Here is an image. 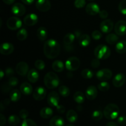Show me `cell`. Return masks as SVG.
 Here are the masks:
<instances>
[{
	"label": "cell",
	"mask_w": 126,
	"mask_h": 126,
	"mask_svg": "<svg viewBox=\"0 0 126 126\" xmlns=\"http://www.w3.org/2000/svg\"><path fill=\"white\" fill-rule=\"evenodd\" d=\"M119 12L124 15H126V0H123L119 3L118 6Z\"/></svg>",
	"instance_id": "obj_40"
},
{
	"label": "cell",
	"mask_w": 126,
	"mask_h": 126,
	"mask_svg": "<svg viewBox=\"0 0 126 126\" xmlns=\"http://www.w3.org/2000/svg\"><path fill=\"white\" fill-rule=\"evenodd\" d=\"M7 27L11 30H16L22 27V22L20 18L17 17H11L7 21Z\"/></svg>",
	"instance_id": "obj_6"
},
{
	"label": "cell",
	"mask_w": 126,
	"mask_h": 126,
	"mask_svg": "<svg viewBox=\"0 0 126 126\" xmlns=\"http://www.w3.org/2000/svg\"><path fill=\"white\" fill-rule=\"evenodd\" d=\"M15 1L16 0H2V1L7 5L12 4H13L15 2Z\"/></svg>",
	"instance_id": "obj_54"
},
{
	"label": "cell",
	"mask_w": 126,
	"mask_h": 126,
	"mask_svg": "<svg viewBox=\"0 0 126 126\" xmlns=\"http://www.w3.org/2000/svg\"><path fill=\"white\" fill-rule=\"evenodd\" d=\"M117 122L121 126H125L126 124V117L124 116H119L117 119Z\"/></svg>",
	"instance_id": "obj_48"
},
{
	"label": "cell",
	"mask_w": 126,
	"mask_h": 126,
	"mask_svg": "<svg viewBox=\"0 0 126 126\" xmlns=\"http://www.w3.org/2000/svg\"><path fill=\"white\" fill-rule=\"evenodd\" d=\"M29 115V113H28V111L27 110H21L19 112V116L20 117V118L23 119H27V117Z\"/></svg>",
	"instance_id": "obj_45"
},
{
	"label": "cell",
	"mask_w": 126,
	"mask_h": 126,
	"mask_svg": "<svg viewBox=\"0 0 126 126\" xmlns=\"http://www.w3.org/2000/svg\"><path fill=\"white\" fill-rule=\"evenodd\" d=\"M113 27L114 23L110 19H105L100 25V28L103 33H110L113 30Z\"/></svg>",
	"instance_id": "obj_8"
},
{
	"label": "cell",
	"mask_w": 126,
	"mask_h": 126,
	"mask_svg": "<svg viewBox=\"0 0 126 126\" xmlns=\"http://www.w3.org/2000/svg\"><path fill=\"white\" fill-rule=\"evenodd\" d=\"M49 125L50 126H64L65 121L61 116H55L50 120Z\"/></svg>",
	"instance_id": "obj_23"
},
{
	"label": "cell",
	"mask_w": 126,
	"mask_h": 126,
	"mask_svg": "<svg viewBox=\"0 0 126 126\" xmlns=\"http://www.w3.org/2000/svg\"><path fill=\"white\" fill-rule=\"evenodd\" d=\"M46 96V90L42 86L36 87L33 92V97L37 101L43 100Z\"/></svg>",
	"instance_id": "obj_10"
},
{
	"label": "cell",
	"mask_w": 126,
	"mask_h": 126,
	"mask_svg": "<svg viewBox=\"0 0 126 126\" xmlns=\"http://www.w3.org/2000/svg\"><path fill=\"white\" fill-rule=\"evenodd\" d=\"M110 84L107 81H102L98 84V88L102 92H107L110 89Z\"/></svg>",
	"instance_id": "obj_37"
},
{
	"label": "cell",
	"mask_w": 126,
	"mask_h": 126,
	"mask_svg": "<svg viewBox=\"0 0 126 126\" xmlns=\"http://www.w3.org/2000/svg\"><path fill=\"white\" fill-rule=\"evenodd\" d=\"M66 126H75L73 125V124H68V125H66Z\"/></svg>",
	"instance_id": "obj_58"
},
{
	"label": "cell",
	"mask_w": 126,
	"mask_h": 126,
	"mask_svg": "<svg viewBox=\"0 0 126 126\" xmlns=\"http://www.w3.org/2000/svg\"><path fill=\"white\" fill-rule=\"evenodd\" d=\"M92 37L95 40H99L102 38V33L98 30H95L92 32Z\"/></svg>",
	"instance_id": "obj_44"
},
{
	"label": "cell",
	"mask_w": 126,
	"mask_h": 126,
	"mask_svg": "<svg viewBox=\"0 0 126 126\" xmlns=\"http://www.w3.org/2000/svg\"><path fill=\"white\" fill-rule=\"evenodd\" d=\"M98 95L97 89L94 86H90L86 91V97L89 100H93L95 99Z\"/></svg>",
	"instance_id": "obj_19"
},
{
	"label": "cell",
	"mask_w": 126,
	"mask_h": 126,
	"mask_svg": "<svg viewBox=\"0 0 126 126\" xmlns=\"http://www.w3.org/2000/svg\"><path fill=\"white\" fill-rule=\"evenodd\" d=\"M21 1H22L23 3L25 4L30 5L33 4V2L34 1V0H21Z\"/></svg>",
	"instance_id": "obj_53"
},
{
	"label": "cell",
	"mask_w": 126,
	"mask_h": 126,
	"mask_svg": "<svg viewBox=\"0 0 126 126\" xmlns=\"http://www.w3.org/2000/svg\"><path fill=\"white\" fill-rule=\"evenodd\" d=\"M52 69L55 71V72H62L64 70L63 63L60 60H55L53 62L52 65Z\"/></svg>",
	"instance_id": "obj_28"
},
{
	"label": "cell",
	"mask_w": 126,
	"mask_h": 126,
	"mask_svg": "<svg viewBox=\"0 0 126 126\" xmlns=\"http://www.w3.org/2000/svg\"><path fill=\"white\" fill-rule=\"evenodd\" d=\"M36 7L41 12H47L51 7V4L49 0H37Z\"/></svg>",
	"instance_id": "obj_12"
},
{
	"label": "cell",
	"mask_w": 126,
	"mask_h": 126,
	"mask_svg": "<svg viewBox=\"0 0 126 126\" xmlns=\"http://www.w3.org/2000/svg\"><path fill=\"white\" fill-rule=\"evenodd\" d=\"M11 87L9 85V84H3L1 86V91H2V93L3 94H7V92H9V91L11 90Z\"/></svg>",
	"instance_id": "obj_47"
},
{
	"label": "cell",
	"mask_w": 126,
	"mask_h": 126,
	"mask_svg": "<svg viewBox=\"0 0 126 126\" xmlns=\"http://www.w3.org/2000/svg\"><path fill=\"white\" fill-rule=\"evenodd\" d=\"M14 50V47L10 43H4L0 46V52L2 55H8L12 54Z\"/></svg>",
	"instance_id": "obj_15"
},
{
	"label": "cell",
	"mask_w": 126,
	"mask_h": 126,
	"mask_svg": "<svg viewBox=\"0 0 126 126\" xmlns=\"http://www.w3.org/2000/svg\"><path fill=\"white\" fill-rule=\"evenodd\" d=\"M89 1H94V0H89Z\"/></svg>",
	"instance_id": "obj_59"
},
{
	"label": "cell",
	"mask_w": 126,
	"mask_h": 126,
	"mask_svg": "<svg viewBox=\"0 0 126 126\" xmlns=\"http://www.w3.org/2000/svg\"><path fill=\"white\" fill-rule=\"evenodd\" d=\"M34 66L39 70H43L45 68V63L42 60H37L34 63Z\"/></svg>",
	"instance_id": "obj_39"
},
{
	"label": "cell",
	"mask_w": 126,
	"mask_h": 126,
	"mask_svg": "<svg viewBox=\"0 0 126 126\" xmlns=\"http://www.w3.org/2000/svg\"><path fill=\"white\" fill-rule=\"evenodd\" d=\"M21 92H20L17 89H14L10 92V99L12 102H17L20 99L21 97Z\"/></svg>",
	"instance_id": "obj_30"
},
{
	"label": "cell",
	"mask_w": 126,
	"mask_h": 126,
	"mask_svg": "<svg viewBox=\"0 0 126 126\" xmlns=\"http://www.w3.org/2000/svg\"><path fill=\"white\" fill-rule=\"evenodd\" d=\"M37 37L41 41H44L47 38V31L45 27H39L36 32Z\"/></svg>",
	"instance_id": "obj_25"
},
{
	"label": "cell",
	"mask_w": 126,
	"mask_h": 126,
	"mask_svg": "<svg viewBox=\"0 0 126 126\" xmlns=\"http://www.w3.org/2000/svg\"><path fill=\"white\" fill-rule=\"evenodd\" d=\"M81 76L85 79H91L94 76V72L90 69H84L81 71Z\"/></svg>",
	"instance_id": "obj_36"
},
{
	"label": "cell",
	"mask_w": 126,
	"mask_h": 126,
	"mask_svg": "<svg viewBox=\"0 0 126 126\" xmlns=\"http://www.w3.org/2000/svg\"><path fill=\"white\" fill-rule=\"evenodd\" d=\"M14 70L11 67H8L5 70V74H6L7 77H12V76L14 75Z\"/></svg>",
	"instance_id": "obj_49"
},
{
	"label": "cell",
	"mask_w": 126,
	"mask_h": 126,
	"mask_svg": "<svg viewBox=\"0 0 126 126\" xmlns=\"http://www.w3.org/2000/svg\"><path fill=\"white\" fill-rule=\"evenodd\" d=\"M28 36V32L25 28H21L17 33V38L19 41H24Z\"/></svg>",
	"instance_id": "obj_33"
},
{
	"label": "cell",
	"mask_w": 126,
	"mask_h": 126,
	"mask_svg": "<svg viewBox=\"0 0 126 126\" xmlns=\"http://www.w3.org/2000/svg\"><path fill=\"white\" fill-rule=\"evenodd\" d=\"M44 82L46 87L49 89H53L59 86L60 79L55 73L49 72L44 76Z\"/></svg>",
	"instance_id": "obj_3"
},
{
	"label": "cell",
	"mask_w": 126,
	"mask_h": 126,
	"mask_svg": "<svg viewBox=\"0 0 126 126\" xmlns=\"http://www.w3.org/2000/svg\"><path fill=\"white\" fill-rule=\"evenodd\" d=\"M73 99L78 104L84 103L85 100V95L81 91H78L75 92L73 95Z\"/></svg>",
	"instance_id": "obj_32"
},
{
	"label": "cell",
	"mask_w": 126,
	"mask_h": 126,
	"mask_svg": "<svg viewBox=\"0 0 126 126\" xmlns=\"http://www.w3.org/2000/svg\"><path fill=\"white\" fill-rule=\"evenodd\" d=\"M76 38L75 34L72 33H67L63 38V44L65 45V49L68 50H70L71 48H72V44L75 41Z\"/></svg>",
	"instance_id": "obj_17"
},
{
	"label": "cell",
	"mask_w": 126,
	"mask_h": 126,
	"mask_svg": "<svg viewBox=\"0 0 126 126\" xmlns=\"http://www.w3.org/2000/svg\"><path fill=\"white\" fill-rule=\"evenodd\" d=\"M6 119L4 116L2 114H0V126H3L6 124Z\"/></svg>",
	"instance_id": "obj_52"
},
{
	"label": "cell",
	"mask_w": 126,
	"mask_h": 126,
	"mask_svg": "<svg viewBox=\"0 0 126 126\" xmlns=\"http://www.w3.org/2000/svg\"><path fill=\"white\" fill-rule=\"evenodd\" d=\"M20 89V92H22L23 94L26 95H30L32 92H33V87H32V85L27 82H23V83L21 84Z\"/></svg>",
	"instance_id": "obj_22"
},
{
	"label": "cell",
	"mask_w": 126,
	"mask_h": 126,
	"mask_svg": "<svg viewBox=\"0 0 126 126\" xmlns=\"http://www.w3.org/2000/svg\"><path fill=\"white\" fill-rule=\"evenodd\" d=\"M80 60L76 57H71L65 62V67L71 71H76L80 66Z\"/></svg>",
	"instance_id": "obj_5"
},
{
	"label": "cell",
	"mask_w": 126,
	"mask_h": 126,
	"mask_svg": "<svg viewBox=\"0 0 126 126\" xmlns=\"http://www.w3.org/2000/svg\"><path fill=\"white\" fill-rule=\"evenodd\" d=\"M104 114H103L100 110H95L92 114V118L95 121H100L102 119L103 116Z\"/></svg>",
	"instance_id": "obj_38"
},
{
	"label": "cell",
	"mask_w": 126,
	"mask_h": 126,
	"mask_svg": "<svg viewBox=\"0 0 126 126\" xmlns=\"http://www.w3.org/2000/svg\"><path fill=\"white\" fill-rule=\"evenodd\" d=\"M22 126H37V125L35 122L32 120V119H23Z\"/></svg>",
	"instance_id": "obj_41"
},
{
	"label": "cell",
	"mask_w": 126,
	"mask_h": 126,
	"mask_svg": "<svg viewBox=\"0 0 126 126\" xmlns=\"http://www.w3.org/2000/svg\"><path fill=\"white\" fill-rule=\"evenodd\" d=\"M66 119L70 123H74L77 121L78 119V116L76 112L73 110H70L66 113Z\"/></svg>",
	"instance_id": "obj_27"
},
{
	"label": "cell",
	"mask_w": 126,
	"mask_h": 126,
	"mask_svg": "<svg viewBox=\"0 0 126 126\" xmlns=\"http://www.w3.org/2000/svg\"><path fill=\"white\" fill-rule=\"evenodd\" d=\"M86 0H75L74 2V5L78 9L82 8L86 5Z\"/></svg>",
	"instance_id": "obj_42"
},
{
	"label": "cell",
	"mask_w": 126,
	"mask_h": 126,
	"mask_svg": "<svg viewBox=\"0 0 126 126\" xmlns=\"http://www.w3.org/2000/svg\"><path fill=\"white\" fill-rule=\"evenodd\" d=\"M59 94L63 97H67L70 93V90L67 86H61L59 88Z\"/></svg>",
	"instance_id": "obj_35"
},
{
	"label": "cell",
	"mask_w": 126,
	"mask_h": 126,
	"mask_svg": "<svg viewBox=\"0 0 126 126\" xmlns=\"http://www.w3.org/2000/svg\"><path fill=\"white\" fill-rule=\"evenodd\" d=\"M11 12L14 16L20 17L23 16L26 12V8L22 4L17 2L14 4L11 8Z\"/></svg>",
	"instance_id": "obj_9"
},
{
	"label": "cell",
	"mask_w": 126,
	"mask_h": 126,
	"mask_svg": "<svg viewBox=\"0 0 126 126\" xmlns=\"http://www.w3.org/2000/svg\"><path fill=\"white\" fill-rule=\"evenodd\" d=\"M119 112L120 110L118 105L114 103H110L103 110V114L107 119L113 120L118 118Z\"/></svg>",
	"instance_id": "obj_2"
},
{
	"label": "cell",
	"mask_w": 126,
	"mask_h": 126,
	"mask_svg": "<svg viewBox=\"0 0 126 126\" xmlns=\"http://www.w3.org/2000/svg\"><path fill=\"white\" fill-rule=\"evenodd\" d=\"M29 67L28 64L25 62H20L17 65L16 68V71L18 75L22 76H25L28 74Z\"/></svg>",
	"instance_id": "obj_14"
},
{
	"label": "cell",
	"mask_w": 126,
	"mask_h": 126,
	"mask_svg": "<svg viewBox=\"0 0 126 126\" xmlns=\"http://www.w3.org/2000/svg\"><path fill=\"white\" fill-rule=\"evenodd\" d=\"M8 84L11 87L16 86L18 84V80L16 77H11L9 78L8 81Z\"/></svg>",
	"instance_id": "obj_43"
},
{
	"label": "cell",
	"mask_w": 126,
	"mask_h": 126,
	"mask_svg": "<svg viewBox=\"0 0 126 126\" xmlns=\"http://www.w3.org/2000/svg\"><path fill=\"white\" fill-rule=\"evenodd\" d=\"M56 108H57V111L59 113H60V114H63V113H65V108L64 106L62 105H59Z\"/></svg>",
	"instance_id": "obj_51"
},
{
	"label": "cell",
	"mask_w": 126,
	"mask_h": 126,
	"mask_svg": "<svg viewBox=\"0 0 126 126\" xmlns=\"http://www.w3.org/2000/svg\"><path fill=\"white\" fill-rule=\"evenodd\" d=\"M114 32L118 36H124L126 34V22L124 20H119L114 26Z\"/></svg>",
	"instance_id": "obj_13"
},
{
	"label": "cell",
	"mask_w": 126,
	"mask_h": 126,
	"mask_svg": "<svg viewBox=\"0 0 126 126\" xmlns=\"http://www.w3.org/2000/svg\"><path fill=\"white\" fill-rule=\"evenodd\" d=\"M38 22V17L35 14L31 13L27 15L23 19V22L27 26H33Z\"/></svg>",
	"instance_id": "obj_18"
},
{
	"label": "cell",
	"mask_w": 126,
	"mask_h": 126,
	"mask_svg": "<svg viewBox=\"0 0 126 126\" xmlns=\"http://www.w3.org/2000/svg\"><path fill=\"white\" fill-rule=\"evenodd\" d=\"M20 123V118L17 115H11L8 118V123L11 126H16Z\"/></svg>",
	"instance_id": "obj_34"
},
{
	"label": "cell",
	"mask_w": 126,
	"mask_h": 126,
	"mask_svg": "<svg viewBox=\"0 0 126 126\" xmlns=\"http://www.w3.org/2000/svg\"><path fill=\"white\" fill-rule=\"evenodd\" d=\"M94 55L98 59H107L111 55V50L107 45L100 44L97 46L94 50Z\"/></svg>",
	"instance_id": "obj_4"
},
{
	"label": "cell",
	"mask_w": 126,
	"mask_h": 126,
	"mask_svg": "<svg viewBox=\"0 0 126 126\" xmlns=\"http://www.w3.org/2000/svg\"><path fill=\"white\" fill-rule=\"evenodd\" d=\"M126 82V76L123 73H118L113 79V84L116 87H121Z\"/></svg>",
	"instance_id": "obj_20"
},
{
	"label": "cell",
	"mask_w": 126,
	"mask_h": 126,
	"mask_svg": "<svg viewBox=\"0 0 126 126\" xmlns=\"http://www.w3.org/2000/svg\"><path fill=\"white\" fill-rule=\"evenodd\" d=\"M116 51L119 54H124L126 52V41H121L116 43L115 47Z\"/></svg>",
	"instance_id": "obj_29"
},
{
	"label": "cell",
	"mask_w": 126,
	"mask_h": 126,
	"mask_svg": "<svg viewBox=\"0 0 126 126\" xmlns=\"http://www.w3.org/2000/svg\"><path fill=\"white\" fill-rule=\"evenodd\" d=\"M86 11L87 14L91 16H95L99 14L100 7L95 2H91L89 3L86 7Z\"/></svg>",
	"instance_id": "obj_16"
},
{
	"label": "cell",
	"mask_w": 126,
	"mask_h": 126,
	"mask_svg": "<svg viewBox=\"0 0 126 126\" xmlns=\"http://www.w3.org/2000/svg\"><path fill=\"white\" fill-rule=\"evenodd\" d=\"M74 34H75V36H76V38H78V39L80 38V37H81V32H80V31H79V30L76 31V32H75V33H74Z\"/></svg>",
	"instance_id": "obj_55"
},
{
	"label": "cell",
	"mask_w": 126,
	"mask_h": 126,
	"mask_svg": "<svg viewBox=\"0 0 126 126\" xmlns=\"http://www.w3.org/2000/svg\"><path fill=\"white\" fill-rule=\"evenodd\" d=\"M106 126H118L117 123H114V122H110V123H107Z\"/></svg>",
	"instance_id": "obj_56"
},
{
	"label": "cell",
	"mask_w": 126,
	"mask_h": 126,
	"mask_svg": "<svg viewBox=\"0 0 126 126\" xmlns=\"http://www.w3.org/2000/svg\"><path fill=\"white\" fill-rule=\"evenodd\" d=\"M100 59H94L91 62V66L94 68H97L98 67H99L100 65Z\"/></svg>",
	"instance_id": "obj_46"
},
{
	"label": "cell",
	"mask_w": 126,
	"mask_h": 126,
	"mask_svg": "<svg viewBox=\"0 0 126 126\" xmlns=\"http://www.w3.org/2000/svg\"><path fill=\"white\" fill-rule=\"evenodd\" d=\"M43 51L44 55L47 59H55L60 54V46L55 39H48L44 43Z\"/></svg>",
	"instance_id": "obj_1"
},
{
	"label": "cell",
	"mask_w": 126,
	"mask_h": 126,
	"mask_svg": "<svg viewBox=\"0 0 126 126\" xmlns=\"http://www.w3.org/2000/svg\"><path fill=\"white\" fill-rule=\"evenodd\" d=\"M91 43V38L87 34H83L79 38V44L81 47H86Z\"/></svg>",
	"instance_id": "obj_24"
},
{
	"label": "cell",
	"mask_w": 126,
	"mask_h": 126,
	"mask_svg": "<svg viewBox=\"0 0 126 126\" xmlns=\"http://www.w3.org/2000/svg\"><path fill=\"white\" fill-rule=\"evenodd\" d=\"M53 110L49 107H44L40 111V116L44 119H49L52 116Z\"/></svg>",
	"instance_id": "obj_26"
},
{
	"label": "cell",
	"mask_w": 126,
	"mask_h": 126,
	"mask_svg": "<svg viewBox=\"0 0 126 126\" xmlns=\"http://www.w3.org/2000/svg\"><path fill=\"white\" fill-rule=\"evenodd\" d=\"M28 81L32 83H35L38 81L39 78V75L38 71L35 69H31L27 75Z\"/></svg>",
	"instance_id": "obj_21"
},
{
	"label": "cell",
	"mask_w": 126,
	"mask_h": 126,
	"mask_svg": "<svg viewBox=\"0 0 126 126\" xmlns=\"http://www.w3.org/2000/svg\"><path fill=\"white\" fill-rule=\"evenodd\" d=\"M4 75L5 73L3 72V71H2V70H1V71H0V79H2L3 78Z\"/></svg>",
	"instance_id": "obj_57"
},
{
	"label": "cell",
	"mask_w": 126,
	"mask_h": 126,
	"mask_svg": "<svg viewBox=\"0 0 126 126\" xmlns=\"http://www.w3.org/2000/svg\"><path fill=\"white\" fill-rule=\"evenodd\" d=\"M112 75L113 73L108 68H103L98 70L96 74L97 79L102 81H105L110 79L112 77Z\"/></svg>",
	"instance_id": "obj_7"
},
{
	"label": "cell",
	"mask_w": 126,
	"mask_h": 126,
	"mask_svg": "<svg viewBox=\"0 0 126 126\" xmlns=\"http://www.w3.org/2000/svg\"><path fill=\"white\" fill-rule=\"evenodd\" d=\"M99 16L102 19H106L108 17V12L105 10H102L99 12Z\"/></svg>",
	"instance_id": "obj_50"
},
{
	"label": "cell",
	"mask_w": 126,
	"mask_h": 126,
	"mask_svg": "<svg viewBox=\"0 0 126 126\" xmlns=\"http://www.w3.org/2000/svg\"><path fill=\"white\" fill-rule=\"evenodd\" d=\"M47 103L52 107H57L59 105L60 97L56 92H51L47 96Z\"/></svg>",
	"instance_id": "obj_11"
},
{
	"label": "cell",
	"mask_w": 126,
	"mask_h": 126,
	"mask_svg": "<svg viewBox=\"0 0 126 126\" xmlns=\"http://www.w3.org/2000/svg\"><path fill=\"white\" fill-rule=\"evenodd\" d=\"M118 39H119V38L118 36V34H114V33H110L105 38L106 42L108 44H111V45L118 43Z\"/></svg>",
	"instance_id": "obj_31"
}]
</instances>
